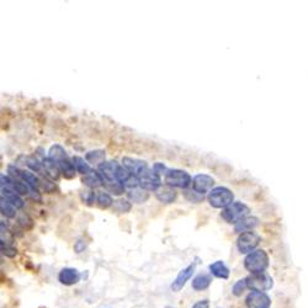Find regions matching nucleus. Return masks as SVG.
Listing matches in <instances>:
<instances>
[{"label": "nucleus", "instance_id": "obj_30", "mask_svg": "<svg viewBox=\"0 0 308 308\" xmlns=\"http://www.w3.org/2000/svg\"><path fill=\"white\" fill-rule=\"evenodd\" d=\"M30 186L27 185L24 181H19V180H12L11 181V190H14L15 192L19 193V195H30Z\"/></svg>", "mask_w": 308, "mask_h": 308}, {"label": "nucleus", "instance_id": "obj_32", "mask_svg": "<svg viewBox=\"0 0 308 308\" xmlns=\"http://www.w3.org/2000/svg\"><path fill=\"white\" fill-rule=\"evenodd\" d=\"M248 289L247 286V277H244V279L242 280H238L237 282H235L234 285H233V289H232V292L234 296H242L243 292L245 291V290Z\"/></svg>", "mask_w": 308, "mask_h": 308}, {"label": "nucleus", "instance_id": "obj_28", "mask_svg": "<svg viewBox=\"0 0 308 308\" xmlns=\"http://www.w3.org/2000/svg\"><path fill=\"white\" fill-rule=\"evenodd\" d=\"M104 186H105V189L109 191V192L114 193V195H116V196L122 195V193L125 192V189H126L125 186L120 183V181H106V183H104Z\"/></svg>", "mask_w": 308, "mask_h": 308}, {"label": "nucleus", "instance_id": "obj_31", "mask_svg": "<svg viewBox=\"0 0 308 308\" xmlns=\"http://www.w3.org/2000/svg\"><path fill=\"white\" fill-rule=\"evenodd\" d=\"M96 201H98V205L100 206L101 208H108V207H110V206H113V203H114L113 197H111V196L106 192L99 193Z\"/></svg>", "mask_w": 308, "mask_h": 308}, {"label": "nucleus", "instance_id": "obj_34", "mask_svg": "<svg viewBox=\"0 0 308 308\" xmlns=\"http://www.w3.org/2000/svg\"><path fill=\"white\" fill-rule=\"evenodd\" d=\"M0 248H1L2 255H5V257H7V258L16 257L17 249L12 244H7V243L0 242Z\"/></svg>", "mask_w": 308, "mask_h": 308}, {"label": "nucleus", "instance_id": "obj_7", "mask_svg": "<svg viewBox=\"0 0 308 308\" xmlns=\"http://www.w3.org/2000/svg\"><path fill=\"white\" fill-rule=\"evenodd\" d=\"M192 190L196 192L205 195V193L210 192L215 185V179L207 174H197L192 178Z\"/></svg>", "mask_w": 308, "mask_h": 308}, {"label": "nucleus", "instance_id": "obj_11", "mask_svg": "<svg viewBox=\"0 0 308 308\" xmlns=\"http://www.w3.org/2000/svg\"><path fill=\"white\" fill-rule=\"evenodd\" d=\"M118 169H120V165L115 160L104 161L98 166V171L106 181H117Z\"/></svg>", "mask_w": 308, "mask_h": 308}, {"label": "nucleus", "instance_id": "obj_15", "mask_svg": "<svg viewBox=\"0 0 308 308\" xmlns=\"http://www.w3.org/2000/svg\"><path fill=\"white\" fill-rule=\"evenodd\" d=\"M258 225H259V220H258L257 217H250V216H248V217L243 218L242 221H239V222L234 226V231L242 234V233L253 231Z\"/></svg>", "mask_w": 308, "mask_h": 308}, {"label": "nucleus", "instance_id": "obj_40", "mask_svg": "<svg viewBox=\"0 0 308 308\" xmlns=\"http://www.w3.org/2000/svg\"><path fill=\"white\" fill-rule=\"evenodd\" d=\"M30 196H31V198L35 201V202H41L42 201L41 193L38 192V190H32L31 193H30Z\"/></svg>", "mask_w": 308, "mask_h": 308}, {"label": "nucleus", "instance_id": "obj_23", "mask_svg": "<svg viewBox=\"0 0 308 308\" xmlns=\"http://www.w3.org/2000/svg\"><path fill=\"white\" fill-rule=\"evenodd\" d=\"M58 165H59V170H61V173L63 174L64 178L72 179L76 176L77 169L72 160H69V159H63V160L58 161Z\"/></svg>", "mask_w": 308, "mask_h": 308}, {"label": "nucleus", "instance_id": "obj_19", "mask_svg": "<svg viewBox=\"0 0 308 308\" xmlns=\"http://www.w3.org/2000/svg\"><path fill=\"white\" fill-rule=\"evenodd\" d=\"M19 178L27 184L32 190H38L41 188V179L37 178L34 173L27 170H20Z\"/></svg>", "mask_w": 308, "mask_h": 308}, {"label": "nucleus", "instance_id": "obj_13", "mask_svg": "<svg viewBox=\"0 0 308 308\" xmlns=\"http://www.w3.org/2000/svg\"><path fill=\"white\" fill-rule=\"evenodd\" d=\"M80 272L78 271L74 268H64L59 271L58 274V280L62 285H66V286H72V285H76L80 281Z\"/></svg>", "mask_w": 308, "mask_h": 308}, {"label": "nucleus", "instance_id": "obj_20", "mask_svg": "<svg viewBox=\"0 0 308 308\" xmlns=\"http://www.w3.org/2000/svg\"><path fill=\"white\" fill-rule=\"evenodd\" d=\"M212 282V276L208 274H198L195 279L192 280V289L195 291H203L208 289Z\"/></svg>", "mask_w": 308, "mask_h": 308}, {"label": "nucleus", "instance_id": "obj_27", "mask_svg": "<svg viewBox=\"0 0 308 308\" xmlns=\"http://www.w3.org/2000/svg\"><path fill=\"white\" fill-rule=\"evenodd\" d=\"M1 202H0V211H1V215L5 216L6 218H15L16 217V208L11 205L7 200H5L4 197H1Z\"/></svg>", "mask_w": 308, "mask_h": 308}, {"label": "nucleus", "instance_id": "obj_14", "mask_svg": "<svg viewBox=\"0 0 308 308\" xmlns=\"http://www.w3.org/2000/svg\"><path fill=\"white\" fill-rule=\"evenodd\" d=\"M156 200L163 203H173L178 197V192L174 188L169 185H161L158 190L155 191Z\"/></svg>", "mask_w": 308, "mask_h": 308}, {"label": "nucleus", "instance_id": "obj_29", "mask_svg": "<svg viewBox=\"0 0 308 308\" xmlns=\"http://www.w3.org/2000/svg\"><path fill=\"white\" fill-rule=\"evenodd\" d=\"M131 208H132V205L130 201L125 200V198H118L113 203V210L118 213H127L130 212Z\"/></svg>", "mask_w": 308, "mask_h": 308}, {"label": "nucleus", "instance_id": "obj_33", "mask_svg": "<svg viewBox=\"0 0 308 308\" xmlns=\"http://www.w3.org/2000/svg\"><path fill=\"white\" fill-rule=\"evenodd\" d=\"M184 196H185L186 200H189L190 202H195V203L201 202V201H203V198H205V196L201 195V193L196 192V191H193V190H188V189L184 191Z\"/></svg>", "mask_w": 308, "mask_h": 308}, {"label": "nucleus", "instance_id": "obj_2", "mask_svg": "<svg viewBox=\"0 0 308 308\" xmlns=\"http://www.w3.org/2000/svg\"><path fill=\"white\" fill-rule=\"evenodd\" d=\"M207 200L213 208L225 210L226 207L232 205L233 200H234V195H233V192L228 188L217 186V188H213L208 192Z\"/></svg>", "mask_w": 308, "mask_h": 308}, {"label": "nucleus", "instance_id": "obj_24", "mask_svg": "<svg viewBox=\"0 0 308 308\" xmlns=\"http://www.w3.org/2000/svg\"><path fill=\"white\" fill-rule=\"evenodd\" d=\"M105 158H106L105 151L103 150L90 151V152L85 154V160L91 164H99V165H100V164H103L104 161H105Z\"/></svg>", "mask_w": 308, "mask_h": 308}, {"label": "nucleus", "instance_id": "obj_10", "mask_svg": "<svg viewBox=\"0 0 308 308\" xmlns=\"http://www.w3.org/2000/svg\"><path fill=\"white\" fill-rule=\"evenodd\" d=\"M196 270V263H192V264L188 265L186 268H184L183 270H180V272L178 274V276L175 277V280L171 284V290L174 292H179L180 290H183V287L185 286L186 282L192 277L193 272Z\"/></svg>", "mask_w": 308, "mask_h": 308}, {"label": "nucleus", "instance_id": "obj_8", "mask_svg": "<svg viewBox=\"0 0 308 308\" xmlns=\"http://www.w3.org/2000/svg\"><path fill=\"white\" fill-rule=\"evenodd\" d=\"M140 179V188L146 191H156L161 186L160 176L154 173L153 170H146L145 173L138 176Z\"/></svg>", "mask_w": 308, "mask_h": 308}, {"label": "nucleus", "instance_id": "obj_3", "mask_svg": "<svg viewBox=\"0 0 308 308\" xmlns=\"http://www.w3.org/2000/svg\"><path fill=\"white\" fill-rule=\"evenodd\" d=\"M249 213H250L249 206L240 202V201H235L232 205H230L228 207H226L225 210H222L221 217H222L226 222L230 223V225L235 226L239 221H242L243 218L248 217Z\"/></svg>", "mask_w": 308, "mask_h": 308}, {"label": "nucleus", "instance_id": "obj_21", "mask_svg": "<svg viewBox=\"0 0 308 308\" xmlns=\"http://www.w3.org/2000/svg\"><path fill=\"white\" fill-rule=\"evenodd\" d=\"M42 165H43L44 171L48 174V176H51V178L54 179V180H57V179L59 178V173H61V170H59V165L56 160H53V159H51V158H43V160H42Z\"/></svg>", "mask_w": 308, "mask_h": 308}, {"label": "nucleus", "instance_id": "obj_6", "mask_svg": "<svg viewBox=\"0 0 308 308\" xmlns=\"http://www.w3.org/2000/svg\"><path fill=\"white\" fill-rule=\"evenodd\" d=\"M272 285H274L272 277L268 275L267 272L250 275V276L247 277V286L252 291L265 292L271 289Z\"/></svg>", "mask_w": 308, "mask_h": 308}, {"label": "nucleus", "instance_id": "obj_36", "mask_svg": "<svg viewBox=\"0 0 308 308\" xmlns=\"http://www.w3.org/2000/svg\"><path fill=\"white\" fill-rule=\"evenodd\" d=\"M80 197L83 200V202H85L86 205H93L94 201L96 200V193L94 192V190H85V191H81L80 192Z\"/></svg>", "mask_w": 308, "mask_h": 308}, {"label": "nucleus", "instance_id": "obj_38", "mask_svg": "<svg viewBox=\"0 0 308 308\" xmlns=\"http://www.w3.org/2000/svg\"><path fill=\"white\" fill-rule=\"evenodd\" d=\"M85 249H86L85 240L83 239L77 240L76 244H74V250H76V253H83Z\"/></svg>", "mask_w": 308, "mask_h": 308}, {"label": "nucleus", "instance_id": "obj_16", "mask_svg": "<svg viewBox=\"0 0 308 308\" xmlns=\"http://www.w3.org/2000/svg\"><path fill=\"white\" fill-rule=\"evenodd\" d=\"M208 268H210V272L215 277L223 280H227L230 277V269L226 267V264L222 260H217V262L212 263Z\"/></svg>", "mask_w": 308, "mask_h": 308}, {"label": "nucleus", "instance_id": "obj_9", "mask_svg": "<svg viewBox=\"0 0 308 308\" xmlns=\"http://www.w3.org/2000/svg\"><path fill=\"white\" fill-rule=\"evenodd\" d=\"M247 308H270L271 300L265 292L252 291L245 299Z\"/></svg>", "mask_w": 308, "mask_h": 308}, {"label": "nucleus", "instance_id": "obj_5", "mask_svg": "<svg viewBox=\"0 0 308 308\" xmlns=\"http://www.w3.org/2000/svg\"><path fill=\"white\" fill-rule=\"evenodd\" d=\"M260 235L254 231L245 232L239 234L237 239V248L242 254H250L252 252L257 250L255 248L259 245Z\"/></svg>", "mask_w": 308, "mask_h": 308}, {"label": "nucleus", "instance_id": "obj_12", "mask_svg": "<svg viewBox=\"0 0 308 308\" xmlns=\"http://www.w3.org/2000/svg\"><path fill=\"white\" fill-rule=\"evenodd\" d=\"M122 166H125L128 171H131L136 176H140L148 169L147 161L141 160V159H133L130 156L122 158Z\"/></svg>", "mask_w": 308, "mask_h": 308}, {"label": "nucleus", "instance_id": "obj_41", "mask_svg": "<svg viewBox=\"0 0 308 308\" xmlns=\"http://www.w3.org/2000/svg\"><path fill=\"white\" fill-rule=\"evenodd\" d=\"M192 308H210V302L207 300H203V301H198L193 305Z\"/></svg>", "mask_w": 308, "mask_h": 308}, {"label": "nucleus", "instance_id": "obj_25", "mask_svg": "<svg viewBox=\"0 0 308 308\" xmlns=\"http://www.w3.org/2000/svg\"><path fill=\"white\" fill-rule=\"evenodd\" d=\"M48 158L53 159V160L58 163V161L63 160V159H68V155H67L66 150L61 145H54L49 148Z\"/></svg>", "mask_w": 308, "mask_h": 308}, {"label": "nucleus", "instance_id": "obj_26", "mask_svg": "<svg viewBox=\"0 0 308 308\" xmlns=\"http://www.w3.org/2000/svg\"><path fill=\"white\" fill-rule=\"evenodd\" d=\"M72 161H73L77 171L83 174V175H88V174L93 170V169L90 168V165H89V163H86V160H84V158H81V156H77V155L73 156Z\"/></svg>", "mask_w": 308, "mask_h": 308}, {"label": "nucleus", "instance_id": "obj_39", "mask_svg": "<svg viewBox=\"0 0 308 308\" xmlns=\"http://www.w3.org/2000/svg\"><path fill=\"white\" fill-rule=\"evenodd\" d=\"M152 170L154 171V173L155 174H161V173H164V174H166V171H168V169H166V166L164 165L163 163H155L153 165V169Z\"/></svg>", "mask_w": 308, "mask_h": 308}, {"label": "nucleus", "instance_id": "obj_37", "mask_svg": "<svg viewBox=\"0 0 308 308\" xmlns=\"http://www.w3.org/2000/svg\"><path fill=\"white\" fill-rule=\"evenodd\" d=\"M41 188H42V190H43L44 192H47V193L54 192V191H56V189H57L56 185H54V183L47 180V179H41Z\"/></svg>", "mask_w": 308, "mask_h": 308}, {"label": "nucleus", "instance_id": "obj_4", "mask_svg": "<svg viewBox=\"0 0 308 308\" xmlns=\"http://www.w3.org/2000/svg\"><path fill=\"white\" fill-rule=\"evenodd\" d=\"M164 181L165 185L171 186V188H179V189H186L192 184V179H191L190 174L181 169H168L165 176H164Z\"/></svg>", "mask_w": 308, "mask_h": 308}, {"label": "nucleus", "instance_id": "obj_35", "mask_svg": "<svg viewBox=\"0 0 308 308\" xmlns=\"http://www.w3.org/2000/svg\"><path fill=\"white\" fill-rule=\"evenodd\" d=\"M26 165L29 166L31 170L36 171V173H41L42 171V168H43V165H42V163H39L38 160H37L35 156H27L26 158Z\"/></svg>", "mask_w": 308, "mask_h": 308}, {"label": "nucleus", "instance_id": "obj_18", "mask_svg": "<svg viewBox=\"0 0 308 308\" xmlns=\"http://www.w3.org/2000/svg\"><path fill=\"white\" fill-rule=\"evenodd\" d=\"M1 197L9 201L15 208H22L24 207V200L20 197L19 193L15 192L14 190L7 188H1Z\"/></svg>", "mask_w": 308, "mask_h": 308}, {"label": "nucleus", "instance_id": "obj_22", "mask_svg": "<svg viewBox=\"0 0 308 308\" xmlns=\"http://www.w3.org/2000/svg\"><path fill=\"white\" fill-rule=\"evenodd\" d=\"M127 197L128 200L135 203H143L150 198V193H148V191L143 190L142 188H136L132 189V190H128Z\"/></svg>", "mask_w": 308, "mask_h": 308}, {"label": "nucleus", "instance_id": "obj_1", "mask_svg": "<svg viewBox=\"0 0 308 308\" xmlns=\"http://www.w3.org/2000/svg\"><path fill=\"white\" fill-rule=\"evenodd\" d=\"M244 268L252 275L265 272L269 268V255L263 249L254 250L245 257Z\"/></svg>", "mask_w": 308, "mask_h": 308}, {"label": "nucleus", "instance_id": "obj_17", "mask_svg": "<svg viewBox=\"0 0 308 308\" xmlns=\"http://www.w3.org/2000/svg\"><path fill=\"white\" fill-rule=\"evenodd\" d=\"M81 183L85 186H88L89 189H96L99 186H101L104 184L103 176L100 175L99 171L91 170L88 175H84L81 179Z\"/></svg>", "mask_w": 308, "mask_h": 308}]
</instances>
